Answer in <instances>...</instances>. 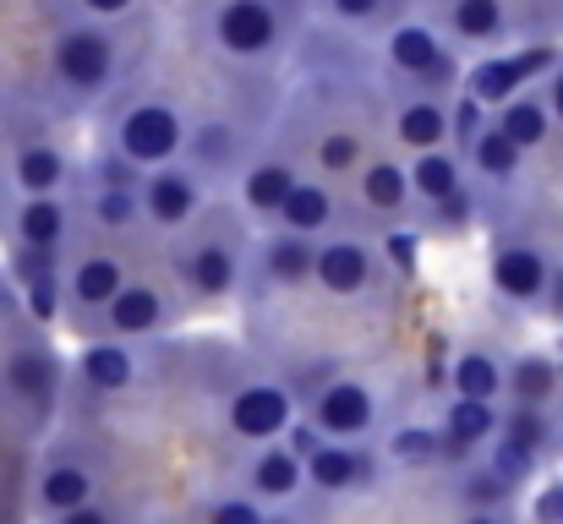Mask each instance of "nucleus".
Here are the masks:
<instances>
[{
	"instance_id": "obj_33",
	"label": "nucleus",
	"mask_w": 563,
	"mask_h": 524,
	"mask_svg": "<svg viewBox=\"0 0 563 524\" xmlns=\"http://www.w3.org/2000/svg\"><path fill=\"white\" fill-rule=\"evenodd\" d=\"M82 219H88L99 235H132V230H143V202H137V186H93V180H88Z\"/></svg>"
},
{
	"instance_id": "obj_6",
	"label": "nucleus",
	"mask_w": 563,
	"mask_h": 524,
	"mask_svg": "<svg viewBox=\"0 0 563 524\" xmlns=\"http://www.w3.org/2000/svg\"><path fill=\"white\" fill-rule=\"evenodd\" d=\"M383 60H388V77L405 82V88L454 93L460 77H465V66H460V44H449L427 16L388 22V33H383Z\"/></svg>"
},
{
	"instance_id": "obj_38",
	"label": "nucleus",
	"mask_w": 563,
	"mask_h": 524,
	"mask_svg": "<svg viewBox=\"0 0 563 524\" xmlns=\"http://www.w3.org/2000/svg\"><path fill=\"white\" fill-rule=\"evenodd\" d=\"M515 498V487L482 459V465H471L465 476H460V503L471 509V514H498L504 503Z\"/></svg>"
},
{
	"instance_id": "obj_25",
	"label": "nucleus",
	"mask_w": 563,
	"mask_h": 524,
	"mask_svg": "<svg viewBox=\"0 0 563 524\" xmlns=\"http://www.w3.org/2000/svg\"><path fill=\"white\" fill-rule=\"evenodd\" d=\"M340 219H345V208H340V191H334L329 175H296V186L285 191V202L274 213V224H285L296 235H312V241L340 230Z\"/></svg>"
},
{
	"instance_id": "obj_39",
	"label": "nucleus",
	"mask_w": 563,
	"mask_h": 524,
	"mask_svg": "<svg viewBox=\"0 0 563 524\" xmlns=\"http://www.w3.org/2000/svg\"><path fill=\"white\" fill-rule=\"evenodd\" d=\"M263 503L241 487V492H230V498H208V503H197V520L208 524H263Z\"/></svg>"
},
{
	"instance_id": "obj_18",
	"label": "nucleus",
	"mask_w": 563,
	"mask_h": 524,
	"mask_svg": "<svg viewBox=\"0 0 563 524\" xmlns=\"http://www.w3.org/2000/svg\"><path fill=\"white\" fill-rule=\"evenodd\" d=\"M88 498H99V470H93L88 454L60 448V454H49V459L33 470V514L60 520L66 509H77V503H88Z\"/></svg>"
},
{
	"instance_id": "obj_11",
	"label": "nucleus",
	"mask_w": 563,
	"mask_h": 524,
	"mask_svg": "<svg viewBox=\"0 0 563 524\" xmlns=\"http://www.w3.org/2000/svg\"><path fill=\"white\" fill-rule=\"evenodd\" d=\"M487 274H493V296H498V301H509V306H537V301H542V285H548V274H553V252L537 246L526 230H498Z\"/></svg>"
},
{
	"instance_id": "obj_26",
	"label": "nucleus",
	"mask_w": 563,
	"mask_h": 524,
	"mask_svg": "<svg viewBox=\"0 0 563 524\" xmlns=\"http://www.w3.org/2000/svg\"><path fill=\"white\" fill-rule=\"evenodd\" d=\"M498 421H504L498 399H465V393H449L443 421H438V432H443V443H449V459H476V454L493 443Z\"/></svg>"
},
{
	"instance_id": "obj_8",
	"label": "nucleus",
	"mask_w": 563,
	"mask_h": 524,
	"mask_svg": "<svg viewBox=\"0 0 563 524\" xmlns=\"http://www.w3.org/2000/svg\"><path fill=\"white\" fill-rule=\"evenodd\" d=\"M181 312H187V296H176L170 285H159V279H126V285L104 301V312L88 323V339H93V334L148 339V334L170 328Z\"/></svg>"
},
{
	"instance_id": "obj_48",
	"label": "nucleus",
	"mask_w": 563,
	"mask_h": 524,
	"mask_svg": "<svg viewBox=\"0 0 563 524\" xmlns=\"http://www.w3.org/2000/svg\"><path fill=\"white\" fill-rule=\"evenodd\" d=\"M559 432H563V426H559Z\"/></svg>"
},
{
	"instance_id": "obj_19",
	"label": "nucleus",
	"mask_w": 563,
	"mask_h": 524,
	"mask_svg": "<svg viewBox=\"0 0 563 524\" xmlns=\"http://www.w3.org/2000/svg\"><path fill=\"white\" fill-rule=\"evenodd\" d=\"M301 465H307V492H318V498L362 492L377 476V459L362 448V437H323Z\"/></svg>"
},
{
	"instance_id": "obj_2",
	"label": "nucleus",
	"mask_w": 563,
	"mask_h": 524,
	"mask_svg": "<svg viewBox=\"0 0 563 524\" xmlns=\"http://www.w3.org/2000/svg\"><path fill=\"white\" fill-rule=\"evenodd\" d=\"M202 44L230 66H274L296 33L301 0H191Z\"/></svg>"
},
{
	"instance_id": "obj_15",
	"label": "nucleus",
	"mask_w": 563,
	"mask_h": 524,
	"mask_svg": "<svg viewBox=\"0 0 563 524\" xmlns=\"http://www.w3.org/2000/svg\"><path fill=\"white\" fill-rule=\"evenodd\" d=\"M559 66V49L553 44H526V49H498V55H487V60H476L465 77H460V88H471L487 110L493 104H504L509 93H520V88H531V82H542L548 71Z\"/></svg>"
},
{
	"instance_id": "obj_40",
	"label": "nucleus",
	"mask_w": 563,
	"mask_h": 524,
	"mask_svg": "<svg viewBox=\"0 0 563 524\" xmlns=\"http://www.w3.org/2000/svg\"><path fill=\"white\" fill-rule=\"evenodd\" d=\"M334 22H345V27H373V22H383L388 16V5L394 0H318Z\"/></svg>"
},
{
	"instance_id": "obj_12",
	"label": "nucleus",
	"mask_w": 563,
	"mask_h": 524,
	"mask_svg": "<svg viewBox=\"0 0 563 524\" xmlns=\"http://www.w3.org/2000/svg\"><path fill=\"white\" fill-rule=\"evenodd\" d=\"M60 285H66V317H71V328L88 334V323L104 312V301L126 285V257L110 252V246H82L60 268Z\"/></svg>"
},
{
	"instance_id": "obj_47",
	"label": "nucleus",
	"mask_w": 563,
	"mask_h": 524,
	"mask_svg": "<svg viewBox=\"0 0 563 524\" xmlns=\"http://www.w3.org/2000/svg\"><path fill=\"white\" fill-rule=\"evenodd\" d=\"M5 213H11V208H5V180H0V219H5Z\"/></svg>"
},
{
	"instance_id": "obj_3",
	"label": "nucleus",
	"mask_w": 563,
	"mask_h": 524,
	"mask_svg": "<svg viewBox=\"0 0 563 524\" xmlns=\"http://www.w3.org/2000/svg\"><path fill=\"white\" fill-rule=\"evenodd\" d=\"M121 77V33L104 16H71L49 38V82L66 110H93L115 93Z\"/></svg>"
},
{
	"instance_id": "obj_22",
	"label": "nucleus",
	"mask_w": 563,
	"mask_h": 524,
	"mask_svg": "<svg viewBox=\"0 0 563 524\" xmlns=\"http://www.w3.org/2000/svg\"><path fill=\"white\" fill-rule=\"evenodd\" d=\"M252 159L246 132L235 121H187V143H181V165L202 175V180H235L241 165Z\"/></svg>"
},
{
	"instance_id": "obj_44",
	"label": "nucleus",
	"mask_w": 563,
	"mask_h": 524,
	"mask_svg": "<svg viewBox=\"0 0 563 524\" xmlns=\"http://www.w3.org/2000/svg\"><path fill=\"white\" fill-rule=\"evenodd\" d=\"M542 93H548V110H553V126H563V60L542 77Z\"/></svg>"
},
{
	"instance_id": "obj_10",
	"label": "nucleus",
	"mask_w": 563,
	"mask_h": 524,
	"mask_svg": "<svg viewBox=\"0 0 563 524\" xmlns=\"http://www.w3.org/2000/svg\"><path fill=\"white\" fill-rule=\"evenodd\" d=\"M377 268H383V252L367 246L362 235H351V230H329V235H318V246H312V285H318L323 296H334V301L367 296Z\"/></svg>"
},
{
	"instance_id": "obj_32",
	"label": "nucleus",
	"mask_w": 563,
	"mask_h": 524,
	"mask_svg": "<svg viewBox=\"0 0 563 524\" xmlns=\"http://www.w3.org/2000/svg\"><path fill=\"white\" fill-rule=\"evenodd\" d=\"M410 197H416V208H427V202H438V197H449V191H460L465 186V154L454 148V143H438V148H421V154H410Z\"/></svg>"
},
{
	"instance_id": "obj_14",
	"label": "nucleus",
	"mask_w": 563,
	"mask_h": 524,
	"mask_svg": "<svg viewBox=\"0 0 563 524\" xmlns=\"http://www.w3.org/2000/svg\"><path fill=\"white\" fill-rule=\"evenodd\" d=\"M312 235H296V230H274V235H257L246 246V290H301L312 285Z\"/></svg>"
},
{
	"instance_id": "obj_43",
	"label": "nucleus",
	"mask_w": 563,
	"mask_h": 524,
	"mask_svg": "<svg viewBox=\"0 0 563 524\" xmlns=\"http://www.w3.org/2000/svg\"><path fill=\"white\" fill-rule=\"evenodd\" d=\"M77 11H88V16H104V22H121L126 11H137V0H77Z\"/></svg>"
},
{
	"instance_id": "obj_35",
	"label": "nucleus",
	"mask_w": 563,
	"mask_h": 524,
	"mask_svg": "<svg viewBox=\"0 0 563 524\" xmlns=\"http://www.w3.org/2000/svg\"><path fill=\"white\" fill-rule=\"evenodd\" d=\"M487 208H493V202H487V191L465 180L460 191H449V197L427 202V208H421V224H416V230H421V235H460V230H471V224H476V219H482Z\"/></svg>"
},
{
	"instance_id": "obj_42",
	"label": "nucleus",
	"mask_w": 563,
	"mask_h": 524,
	"mask_svg": "<svg viewBox=\"0 0 563 524\" xmlns=\"http://www.w3.org/2000/svg\"><path fill=\"white\" fill-rule=\"evenodd\" d=\"M115 520H121V509H110L99 498H88V503H77V509L60 514V524H115Z\"/></svg>"
},
{
	"instance_id": "obj_1",
	"label": "nucleus",
	"mask_w": 563,
	"mask_h": 524,
	"mask_svg": "<svg viewBox=\"0 0 563 524\" xmlns=\"http://www.w3.org/2000/svg\"><path fill=\"white\" fill-rule=\"evenodd\" d=\"M165 263H170V279L176 290L187 296L191 306H219L241 290V274H246V246H252V230L241 219V208L230 202H202V213L181 224L176 235H165Z\"/></svg>"
},
{
	"instance_id": "obj_23",
	"label": "nucleus",
	"mask_w": 563,
	"mask_h": 524,
	"mask_svg": "<svg viewBox=\"0 0 563 524\" xmlns=\"http://www.w3.org/2000/svg\"><path fill=\"white\" fill-rule=\"evenodd\" d=\"M11 241L16 246H44V252H60L71 241V224H77V202L66 191H33V197H16L11 213Z\"/></svg>"
},
{
	"instance_id": "obj_36",
	"label": "nucleus",
	"mask_w": 563,
	"mask_h": 524,
	"mask_svg": "<svg viewBox=\"0 0 563 524\" xmlns=\"http://www.w3.org/2000/svg\"><path fill=\"white\" fill-rule=\"evenodd\" d=\"M383 459L388 465H405V470H427V465H443L449 459V443L432 421H410V426H394L383 437Z\"/></svg>"
},
{
	"instance_id": "obj_7",
	"label": "nucleus",
	"mask_w": 563,
	"mask_h": 524,
	"mask_svg": "<svg viewBox=\"0 0 563 524\" xmlns=\"http://www.w3.org/2000/svg\"><path fill=\"white\" fill-rule=\"evenodd\" d=\"M290 421H296V388H290V382L263 377V371H241V377L224 388V426H230L241 443L285 437Z\"/></svg>"
},
{
	"instance_id": "obj_9",
	"label": "nucleus",
	"mask_w": 563,
	"mask_h": 524,
	"mask_svg": "<svg viewBox=\"0 0 563 524\" xmlns=\"http://www.w3.org/2000/svg\"><path fill=\"white\" fill-rule=\"evenodd\" d=\"M137 202H143V224H148V230L176 235L181 224H191V219L202 213V202H208V180L191 170V165L170 159V165L143 170V180H137Z\"/></svg>"
},
{
	"instance_id": "obj_20",
	"label": "nucleus",
	"mask_w": 563,
	"mask_h": 524,
	"mask_svg": "<svg viewBox=\"0 0 563 524\" xmlns=\"http://www.w3.org/2000/svg\"><path fill=\"white\" fill-rule=\"evenodd\" d=\"M137 339H115V334H93L77 366H71V382L88 393V399H115L137 382Z\"/></svg>"
},
{
	"instance_id": "obj_45",
	"label": "nucleus",
	"mask_w": 563,
	"mask_h": 524,
	"mask_svg": "<svg viewBox=\"0 0 563 524\" xmlns=\"http://www.w3.org/2000/svg\"><path fill=\"white\" fill-rule=\"evenodd\" d=\"M542 306H548V317H563V263H553V274L542 285Z\"/></svg>"
},
{
	"instance_id": "obj_4",
	"label": "nucleus",
	"mask_w": 563,
	"mask_h": 524,
	"mask_svg": "<svg viewBox=\"0 0 563 524\" xmlns=\"http://www.w3.org/2000/svg\"><path fill=\"white\" fill-rule=\"evenodd\" d=\"M60 388H66V366L49 349L38 328H11L0 345V399L11 404V415L27 432H44L49 415L60 410Z\"/></svg>"
},
{
	"instance_id": "obj_46",
	"label": "nucleus",
	"mask_w": 563,
	"mask_h": 524,
	"mask_svg": "<svg viewBox=\"0 0 563 524\" xmlns=\"http://www.w3.org/2000/svg\"><path fill=\"white\" fill-rule=\"evenodd\" d=\"M531 514H537V520H559L563 524V487H559V481L537 498V509H531Z\"/></svg>"
},
{
	"instance_id": "obj_24",
	"label": "nucleus",
	"mask_w": 563,
	"mask_h": 524,
	"mask_svg": "<svg viewBox=\"0 0 563 524\" xmlns=\"http://www.w3.org/2000/svg\"><path fill=\"white\" fill-rule=\"evenodd\" d=\"M465 170H471V180H476V186L487 191V202H493V197H504V191L520 186L526 148H515V137H509L498 121H487V126L471 137V148H465Z\"/></svg>"
},
{
	"instance_id": "obj_28",
	"label": "nucleus",
	"mask_w": 563,
	"mask_h": 524,
	"mask_svg": "<svg viewBox=\"0 0 563 524\" xmlns=\"http://www.w3.org/2000/svg\"><path fill=\"white\" fill-rule=\"evenodd\" d=\"M356 191H362V208L383 219V224H399L410 208H416V197H410V170L399 165V159H388V154H367L362 165H356Z\"/></svg>"
},
{
	"instance_id": "obj_27",
	"label": "nucleus",
	"mask_w": 563,
	"mask_h": 524,
	"mask_svg": "<svg viewBox=\"0 0 563 524\" xmlns=\"http://www.w3.org/2000/svg\"><path fill=\"white\" fill-rule=\"evenodd\" d=\"M301 165L290 154H252L241 175H235V197H241V213H257V219H274L285 191L296 186Z\"/></svg>"
},
{
	"instance_id": "obj_17",
	"label": "nucleus",
	"mask_w": 563,
	"mask_h": 524,
	"mask_svg": "<svg viewBox=\"0 0 563 524\" xmlns=\"http://www.w3.org/2000/svg\"><path fill=\"white\" fill-rule=\"evenodd\" d=\"M388 93V132L405 154H421V148H438L449 143V93H432V88H383Z\"/></svg>"
},
{
	"instance_id": "obj_41",
	"label": "nucleus",
	"mask_w": 563,
	"mask_h": 524,
	"mask_svg": "<svg viewBox=\"0 0 563 524\" xmlns=\"http://www.w3.org/2000/svg\"><path fill=\"white\" fill-rule=\"evenodd\" d=\"M416 241H421V230H388L383 235V263H394V274H416Z\"/></svg>"
},
{
	"instance_id": "obj_31",
	"label": "nucleus",
	"mask_w": 563,
	"mask_h": 524,
	"mask_svg": "<svg viewBox=\"0 0 563 524\" xmlns=\"http://www.w3.org/2000/svg\"><path fill=\"white\" fill-rule=\"evenodd\" d=\"M493 121H498V126L515 137V148H526V154L548 148V137H553V110H548L542 82H531V88L509 93L504 104H493Z\"/></svg>"
},
{
	"instance_id": "obj_34",
	"label": "nucleus",
	"mask_w": 563,
	"mask_h": 524,
	"mask_svg": "<svg viewBox=\"0 0 563 524\" xmlns=\"http://www.w3.org/2000/svg\"><path fill=\"white\" fill-rule=\"evenodd\" d=\"M449 393L465 399H504V360L487 345H465L449 366Z\"/></svg>"
},
{
	"instance_id": "obj_29",
	"label": "nucleus",
	"mask_w": 563,
	"mask_h": 524,
	"mask_svg": "<svg viewBox=\"0 0 563 524\" xmlns=\"http://www.w3.org/2000/svg\"><path fill=\"white\" fill-rule=\"evenodd\" d=\"M71 159H66V148L55 143V137H27V143H16V154H11V186H16V197H33V191H66L71 186Z\"/></svg>"
},
{
	"instance_id": "obj_21",
	"label": "nucleus",
	"mask_w": 563,
	"mask_h": 524,
	"mask_svg": "<svg viewBox=\"0 0 563 524\" xmlns=\"http://www.w3.org/2000/svg\"><path fill=\"white\" fill-rule=\"evenodd\" d=\"M427 22L460 49H487L509 38V0H427Z\"/></svg>"
},
{
	"instance_id": "obj_13",
	"label": "nucleus",
	"mask_w": 563,
	"mask_h": 524,
	"mask_svg": "<svg viewBox=\"0 0 563 524\" xmlns=\"http://www.w3.org/2000/svg\"><path fill=\"white\" fill-rule=\"evenodd\" d=\"M307 421L323 437H367L377 426V388L362 377H323L307 393Z\"/></svg>"
},
{
	"instance_id": "obj_30",
	"label": "nucleus",
	"mask_w": 563,
	"mask_h": 524,
	"mask_svg": "<svg viewBox=\"0 0 563 524\" xmlns=\"http://www.w3.org/2000/svg\"><path fill=\"white\" fill-rule=\"evenodd\" d=\"M563 393V366L548 349H520L515 360H504V399L509 404H559Z\"/></svg>"
},
{
	"instance_id": "obj_16",
	"label": "nucleus",
	"mask_w": 563,
	"mask_h": 524,
	"mask_svg": "<svg viewBox=\"0 0 563 524\" xmlns=\"http://www.w3.org/2000/svg\"><path fill=\"white\" fill-rule=\"evenodd\" d=\"M241 487L263 503V509H285L307 492V465L285 437L268 443H246V465H241Z\"/></svg>"
},
{
	"instance_id": "obj_5",
	"label": "nucleus",
	"mask_w": 563,
	"mask_h": 524,
	"mask_svg": "<svg viewBox=\"0 0 563 524\" xmlns=\"http://www.w3.org/2000/svg\"><path fill=\"white\" fill-rule=\"evenodd\" d=\"M181 143H187V115L170 93H132L104 126V148H115L137 170L181 159Z\"/></svg>"
},
{
	"instance_id": "obj_37",
	"label": "nucleus",
	"mask_w": 563,
	"mask_h": 524,
	"mask_svg": "<svg viewBox=\"0 0 563 524\" xmlns=\"http://www.w3.org/2000/svg\"><path fill=\"white\" fill-rule=\"evenodd\" d=\"M367 159V137L362 132H345V126H329V132H318V143H312V165L318 175H356V165Z\"/></svg>"
}]
</instances>
